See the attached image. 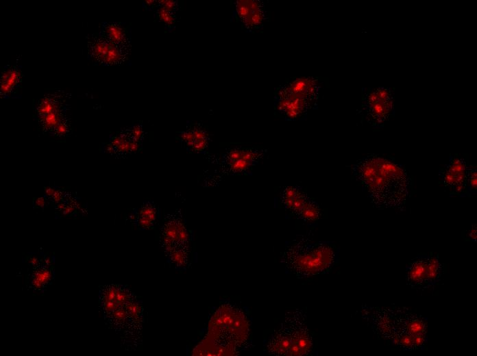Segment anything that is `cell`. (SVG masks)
<instances>
[{
    "instance_id": "6da1fadb",
    "label": "cell",
    "mask_w": 477,
    "mask_h": 356,
    "mask_svg": "<svg viewBox=\"0 0 477 356\" xmlns=\"http://www.w3.org/2000/svg\"><path fill=\"white\" fill-rule=\"evenodd\" d=\"M352 168L375 205L402 210L411 183L404 165L377 154H369L358 160Z\"/></svg>"
},
{
    "instance_id": "7a4b0ae2",
    "label": "cell",
    "mask_w": 477,
    "mask_h": 356,
    "mask_svg": "<svg viewBox=\"0 0 477 356\" xmlns=\"http://www.w3.org/2000/svg\"><path fill=\"white\" fill-rule=\"evenodd\" d=\"M322 82L315 77L289 79L275 90L274 106L285 120H295L317 109Z\"/></svg>"
},
{
    "instance_id": "3957f363",
    "label": "cell",
    "mask_w": 477,
    "mask_h": 356,
    "mask_svg": "<svg viewBox=\"0 0 477 356\" xmlns=\"http://www.w3.org/2000/svg\"><path fill=\"white\" fill-rule=\"evenodd\" d=\"M338 253L331 242L299 241L287 249L282 262L296 276L307 277L328 272L337 262Z\"/></svg>"
},
{
    "instance_id": "277c9868",
    "label": "cell",
    "mask_w": 477,
    "mask_h": 356,
    "mask_svg": "<svg viewBox=\"0 0 477 356\" xmlns=\"http://www.w3.org/2000/svg\"><path fill=\"white\" fill-rule=\"evenodd\" d=\"M313 346L311 335L306 325L303 310L288 312L278 330L271 336L267 346L269 354L275 355H306Z\"/></svg>"
},
{
    "instance_id": "5b68a950",
    "label": "cell",
    "mask_w": 477,
    "mask_h": 356,
    "mask_svg": "<svg viewBox=\"0 0 477 356\" xmlns=\"http://www.w3.org/2000/svg\"><path fill=\"white\" fill-rule=\"evenodd\" d=\"M211 339L225 347L230 353L241 347L248 338L247 320L241 309L225 303L215 312L209 325Z\"/></svg>"
},
{
    "instance_id": "8992f818",
    "label": "cell",
    "mask_w": 477,
    "mask_h": 356,
    "mask_svg": "<svg viewBox=\"0 0 477 356\" xmlns=\"http://www.w3.org/2000/svg\"><path fill=\"white\" fill-rule=\"evenodd\" d=\"M394 92L391 88H363L360 114L373 128L381 129L394 116Z\"/></svg>"
},
{
    "instance_id": "52a82bcc",
    "label": "cell",
    "mask_w": 477,
    "mask_h": 356,
    "mask_svg": "<svg viewBox=\"0 0 477 356\" xmlns=\"http://www.w3.org/2000/svg\"><path fill=\"white\" fill-rule=\"evenodd\" d=\"M64 101L62 94H49L39 101L37 107L38 118L43 129L56 136H64L69 132L68 120L64 116Z\"/></svg>"
},
{
    "instance_id": "ba28073f",
    "label": "cell",
    "mask_w": 477,
    "mask_h": 356,
    "mask_svg": "<svg viewBox=\"0 0 477 356\" xmlns=\"http://www.w3.org/2000/svg\"><path fill=\"white\" fill-rule=\"evenodd\" d=\"M87 38L88 56L99 64H119L127 58L129 47L117 44L99 34H91Z\"/></svg>"
},
{
    "instance_id": "9c48e42d",
    "label": "cell",
    "mask_w": 477,
    "mask_h": 356,
    "mask_svg": "<svg viewBox=\"0 0 477 356\" xmlns=\"http://www.w3.org/2000/svg\"><path fill=\"white\" fill-rule=\"evenodd\" d=\"M467 161L456 154L450 155L448 164L439 170V175L450 196L462 197L466 188L469 169Z\"/></svg>"
},
{
    "instance_id": "30bf717a",
    "label": "cell",
    "mask_w": 477,
    "mask_h": 356,
    "mask_svg": "<svg viewBox=\"0 0 477 356\" xmlns=\"http://www.w3.org/2000/svg\"><path fill=\"white\" fill-rule=\"evenodd\" d=\"M233 16L248 31L262 28L269 19L265 3L260 0L236 1Z\"/></svg>"
},
{
    "instance_id": "8fae6325",
    "label": "cell",
    "mask_w": 477,
    "mask_h": 356,
    "mask_svg": "<svg viewBox=\"0 0 477 356\" xmlns=\"http://www.w3.org/2000/svg\"><path fill=\"white\" fill-rule=\"evenodd\" d=\"M160 232V244L167 253L175 248L188 246V235L180 214L167 216Z\"/></svg>"
},
{
    "instance_id": "7c38bea8",
    "label": "cell",
    "mask_w": 477,
    "mask_h": 356,
    "mask_svg": "<svg viewBox=\"0 0 477 356\" xmlns=\"http://www.w3.org/2000/svg\"><path fill=\"white\" fill-rule=\"evenodd\" d=\"M135 298L130 289L125 285L110 284L103 286L99 290V305L103 317Z\"/></svg>"
},
{
    "instance_id": "4fadbf2b",
    "label": "cell",
    "mask_w": 477,
    "mask_h": 356,
    "mask_svg": "<svg viewBox=\"0 0 477 356\" xmlns=\"http://www.w3.org/2000/svg\"><path fill=\"white\" fill-rule=\"evenodd\" d=\"M262 155V150L234 149L225 153L223 162L230 173H243L257 164Z\"/></svg>"
},
{
    "instance_id": "5bb4252c",
    "label": "cell",
    "mask_w": 477,
    "mask_h": 356,
    "mask_svg": "<svg viewBox=\"0 0 477 356\" xmlns=\"http://www.w3.org/2000/svg\"><path fill=\"white\" fill-rule=\"evenodd\" d=\"M428 255H418L406 267V280L413 290L429 288L426 277V265Z\"/></svg>"
},
{
    "instance_id": "9a60e30c",
    "label": "cell",
    "mask_w": 477,
    "mask_h": 356,
    "mask_svg": "<svg viewBox=\"0 0 477 356\" xmlns=\"http://www.w3.org/2000/svg\"><path fill=\"white\" fill-rule=\"evenodd\" d=\"M402 313L403 314L399 315L400 318L395 314H393V326H398L394 327L395 330L403 331L413 337L426 334L427 321L424 317L410 313L405 314L403 311Z\"/></svg>"
},
{
    "instance_id": "2e32d148",
    "label": "cell",
    "mask_w": 477,
    "mask_h": 356,
    "mask_svg": "<svg viewBox=\"0 0 477 356\" xmlns=\"http://www.w3.org/2000/svg\"><path fill=\"white\" fill-rule=\"evenodd\" d=\"M21 81V72L19 66L8 65L1 73L0 79V93L3 97L12 95L19 87Z\"/></svg>"
},
{
    "instance_id": "e0dca14e",
    "label": "cell",
    "mask_w": 477,
    "mask_h": 356,
    "mask_svg": "<svg viewBox=\"0 0 477 356\" xmlns=\"http://www.w3.org/2000/svg\"><path fill=\"white\" fill-rule=\"evenodd\" d=\"M99 34L117 44L129 47V31L120 23H103Z\"/></svg>"
},
{
    "instance_id": "ac0fdd59",
    "label": "cell",
    "mask_w": 477,
    "mask_h": 356,
    "mask_svg": "<svg viewBox=\"0 0 477 356\" xmlns=\"http://www.w3.org/2000/svg\"><path fill=\"white\" fill-rule=\"evenodd\" d=\"M308 197L297 187L286 188L282 192L281 201L285 207L298 215Z\"/></svg>"
},
{
    "instance_id": "d6986e66",
    "label": "cell",
    "mask_w": 477,
    "mask_h": 356,
    "mask_svg": "<svg viewBox=\"0 0 477 356\" xmlns=\"http://www.w3.org/2000/svg\"><path fill=\"white\" fill-rule=\"evenodd\" d=\"M157 215V207L151 201H146L134 215L135 225L142 229L151 228Z\"/></svg>"
},
{
    "instance_id": "ffe728a7",
    "label": "cell",
    "mask_w": 477,
    "mask_h": 356,
    "mask_svg": "<svg viewBox=\"0 0 477 356\" xmlns=\"http://www.w3.org/2000/svg\"><path fill=\"white\" fill-rule=\"evenodd\" d=\"M443 266L438 255H428L426 265V277L430 287L435 285L441 278Z\"/></svg>"
},
{
    "instance_id": "44dd1931",
    "label": "cell",
    "mask_w": 477,
    "mask_h": 356,
    "mask_svg": "<svg viewBox=\"0 0 477 356\" xmlns=\"http://www.w3.org/2000/svg\"><path fill=\"white\" fill-rule=\"evenodd\" d=\"M51 279V270L46 266H42L35 270L32 275L31 284L36 290L44 288Z\"/></svg>"
},
{
    "instance_id": "7402d4cb",
    "label": "cell",
    "mask_w": 477,
    "mask_h": 356,
    "mask_svg": "<svg viewBox=\"0 0 477 356\" xmlns=\"http://www.w3.org/2000/svg\"><path fill=\"white\" fill-rule=\"evenodd\" d=\"M297 216L306 222L317 221L320 216L318 203L308 198Z\"/></svg>"
},
{
    "instance_id": "603a6c76",
    "label": "cell",
    "mask_w": 477,
    "mask_h": 356,
    "mask_svg": "<svg viewBox=\"0 0 477 356\" xmlns=\"http://www.w3.org/2000/svg\"><path fill=\"white\" fill-rule=\"evenodd\" d=\"M169 261L175 268L180 269L184 268L188 262V249L175 248L167 253Z\"/></svg>"
},
{
    "instance_id": "cb8c5ba5",
    "label": "cell",
    "mask_w": 477,
    "mask_h": 356,
    "mask_svg": "<svg viewBox=\"0 0 477 356\" xmlns=\"http://www.w3.org/2000/svg\"><path fill=\"white\" fill-rule=\"evenodd\" d=\"M477 192V170L476 168L470 166L469 169L466 188L462 197H470Z\"/></svg>"
},
{
    "instance_id": "d4e9b609",
    "label": "cell",
    "mask_w": 477,
    "mask_h": 356,
    "mask_svg": "<svg viewBox=\"0 0 477 356\" xmlns=\"http://www.w3.org/2000/svg\"><path fill=\"white\" fill-rule=\"evenodd\" d=\"M158 16L161 21L168 25H172L174 22V17L171 11L167 10L164 7H161L158 10Z\"/></svg>"
},
{
    "instance_id": "484cf974",
    "label": "cell",
    "mask_w": 477,
    "mask_h": 356,
    "mask_svg": "<svg viewBox=\"0 0 477 356\" xmlns=\"http://www.w3.org/2000/svg\"><path fill=\"white\" fill-rule=\"evenodd\" d=\"M468 238L469 240L476 242V224H474L469 231Z\"/></svg>"
}]
</instances>
